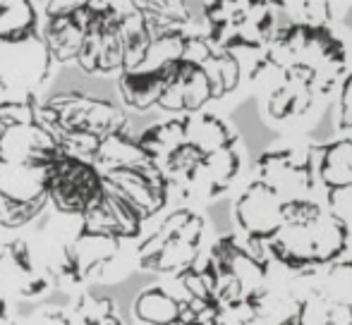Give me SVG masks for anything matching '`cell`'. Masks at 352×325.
Listing matches in <instances>:
<instances>
[{
	"label": "cell",
	"mask_w": 352,
	"mask_h": 325,
	"mask_svg": "<svg viewBox=\"0 0 352 325\" xmlns=\"http://www.w3.org/2000/svg\"><path fill=\"white\" fill-rule=\"evenodd\" d=\"M53 56L43 34L0 38V86L10 98L36 96L53 67Z\"/></svg>",
	"instance_id": "obj_1"
},
{
	"label": "cell",
	"mask_w": 352,
	"mask_h": 325,
	"mask_svg": "<svg viewBox=\"0 0 352 325\" xmlns=\"http://www.w3.org/2000/svg\"><path fill=\"white\" fill-rule=\"evenodd\" d=\"M103 199V175L96 162L63 151L48 167V201L63 215L82 218Z\"/></svg>",
	"instance_id": "obj_2"
},
{
	"label": "cell",
	"mask_w": 352,
	"mask_h": 325,
	"mask_svg": "<svg viewBox=\"0 0 352 325\" xmlns=\"http://www.w3.org/2000/svg\"><path fill=\"white\" fill-rule=\"evenodd\" d=\"M46 106L56 112V125L51 134L60 130H84L96 136H108L127 130V115L120 106L106 98H91L79 91H63L46 101Z\"/></svg>",
	"instance_id": "obj_3"
},
{
	"label": "cell",
	"mask_w": 352,
	"mask_h": 325,
	"mask_svg": "<svg viewBox=\"0 0 352 325\" xmlns=\"http://www.w3.org/2000/svg\"><path fill=\"white\" fill-rule=\"evenodd\" d=\"M237 225L252 237H274L285 223V201L264 182H254L235 204Z\"/></svg>",
	"instance_id": "obj_4"
},
{
	"label": "cell",
	"mask_w": 352,
	"mask_h": 325,
	"mask_svg": "<svg viewBox=\"0 0 352 325\" xmlns=\"http://www.w3.org/2000/svg\"><path fill=\"white\" fill-rule=\"evenodd\" d=\"M120 251V237L116 234H98L89 230H79V234L70 244H65V261L72 273L82 282L94 270L108 265Z\"/></svg>",
	"instance_id": "obj_5"
},
{
	"label": "cell",
	"mask_w": 352,
	"mask_h": 325,
	"mask_svg": "<svg viewBox=\"0 0 352 325\" xmlns=\"http://www.w3.org/2000/svg\"><path fill=\"white\" fill-rule=\"evenodd\" d=\"M48 167L51 165L0 160V196L22 204L48 199Z\"/></svg>",
	"instance_id": "obj_6"
},
{
	"label": "cell",
	"mask_w": 352,
	"mask_h": 325,
	"mask_svg": "<svg viewBox=\"0 0 352 325\" xmlns=\"http://www.w3.org/2000/svg\"><path fill=\"white\" fill-rule=\"evenodd\" d=\"M140 146L146 151V156L153 162L163 165L170 154H175L180 146L187 144V132H185V117H173V120L158 122L151 125L137 136Z\"/></svg>",
	"instance_id": "obj_7"
},
{
	"label": "cell",
	"mask_w": 352,
	"mask_h": 325,
	"mask_svg": "<svg viewBox=\"0 0 352 325\" xmlns=\"http://www.w3.org/2000/svg\"><path fill=\"white\" fill-rule=\"evenodd\" d=\"M311 244H314V258L316 263H331L336 261L348 246L350 230L343 225V220L336 218L331 210H321L309 223Z\"/></svg>",
	"instance_id": "obj_8"
},
{
	"label": "cell",
	"mask_w": 352,
	"mask_h": 325,
	"mask_svg": "<svg viewBox=\"0 0 352 325\" xmlns=\"http://www.w3.org/2000/svg\"><path fill=\"white\" fill-rule=\"evenodd\" d=\"M87 29L72 17V14H63V17H48L46 29H43V38H46L51 56L56 62H70L77 60L79 51H82Z\"/></svg>",
	"instance_id": "obj_9"
},
{
	"label": "cell",
	"mask_w": 352,
	"mask_h": 325,
	"mask_svg": "<svg viewBox=\"0 0 352 325\" xmlns=\"http://www.w3.org/2000/svg\"><path fill=\"white\" fill-rule=\"evenodd\" d=\"M146 160L151 158H148L146 151L140 146V141L127 134V130L103 136L101 149H98L96 158H94V162H96V167L101 172L118 170V167H137L144 165Z\"/></svg>",
	"instance_id": "obj_10"
},
{
	"label": "cell",
	"mask_w": 352,
	"mask_h": 325,
	"mask_svg": "<svg viewBox=\"0 0 352 325\" xmlns=\"http://www.w3.org/2000/svg\"><path fill=\"white\" fill-rule=\"evenodd\" d=\"M118 88H120V96L127 108L148 110V108L158 106V98H161L163 88H166V80L161 75H151V72L130 70L120 72Z\"/></svg>",
	"instance_id": "obj_11"
},
{
	"label": "cell",
	"mask_w": 352,
	"mask_h": 325,
	"mask_svg": "<svg viewBox=\"0 0 352 325\" xmlns=\"http://www.w3.org/2000/svg\"><path fill=\"white\" fill-rule=\"evenodd\" d=\"M185 132L187 144L199 149L204 156L226 149V146H232L230 130L216 115H209V112H190L185 117Z\"/></svg>",
	"instance_id": "obj_12"
},
{
	"label": "cell",
	"mask_w": 352,
	"mask_h": 325,
	"mask_svg": "<svg viewBox=\"0 0 352 325\" xmlns=\"http://www.w3.org/2000/svg\"><path fill=\"white\" fill-rule=\"evenodd\" d=\"M132 311L144 325H173L180 321L182 302L163 287H148L135 299Z\"/></svg>",
	"instance_id": "obj_13"
},
{
	"label": "cell",
	"mask_w": 352,
	"mask_h": 325,
	"mask_svg": "<svg viewBox=\"0 0 352 325\" xmlns=\"http://www.w3.org/2000/svg\"><path fill=\"white\" fill-rule=\"evenodd\" d=\"M319 180L329 189L352 184V139H340L336 144L326 146Z\"/></svg>",
	"instance_id": "obj_14"
},
{
	"label": "cell",
	"mask_w": 352,
	"mask_h": 325,
	"mask_svg": "<svg viewBox=\"0 0 352 325\" xmlns=\"http://www.w3.org/2000/svg\"><path fill=\"white\" fill-rule=\"evenodd\" d=\"M38 14L32 0H0V38L36 32Z\"/></svg>",
	"instance_id": "obj_15"
},
{
	"label": "cell",
	"mask_w": 352,
	"mask_h": 325,
	"mask_svg": "<svg viewBox=\"0 0 352 325\" xmlns=\"http://www.w3.org/2000/svg\"><path fill=\"white\" fill-rule=\"evenodd\" d=\"M201 70L206 72L213 88V98H223L226 93H232L242 80V65L230 51H221L206 62Z\"/></svg>",
	"instance_id": "obj_16"
},
{
	"label": "cell",
	"mask_w": 352,
	"mask_h": 325,
	"mask_svg": "<svg viewBox=\"0 0 352 325\" xmlns=\"http://www.w3.org/2000/svg\"><path fill=\"white\" fill-rule=\"evenodd\" d=\"M177 77L182 80V88H185V110L190 112H201V108L213 98L211 82L206 77V72L201 67H195L190 62H182Z\"/></svg>",
	"instance_id": "obj_17"
},
{
	"label": "cell",
	"mask_w": 352,
	"mask_h": 325,
	"mask_svg": "<svg viewBox=\"0 0 352 325\" xmlns=\"http://www.w3.org/2000/svg\"><path fill=\"white\" fill-rule=\"evenodd\" d=\"M319 292L329 302L352 306V261L329 265L319 278Z\"/></svg>",
	"instance_id": "obj_18"
},
{
	"label": "cell",
	"mask_w": 352,
	"mask_h": 325,
	"mask_svg": "<svg viewBox=\"0 0 352 325\" xmlns=\"http://www.w3.org/2000/svg\"><path fill=\"white\" fill-rule=\"evenodd\" d=\"M197 258H199V246L175 237L166 244V249L156 256V261L148 268L161 270V273H182V270L192 268L197 263Z\"/></svg>",
	"instance_id": "obj_19"
},
{
	"label": "cell",
	"mask_w": 352,
	"mask_h": 325,
	"mask_svg": "<svg viewBox=\"0 0 352 325\" xmlns=\"http://www.w3.org/2000/svg\"><path fill=\"white\" fill-rule=\"evenodd\" d=\"M46 204H51V201L41 199V201H34V204H22V201H12L0 196V228H8V230L24 228L34 218H38V213L46 208Z\"/></svg>",
	"instance_id": "obj_20"
},
{
	"label": "cell",
	"mask_w": 352,
	"mask_h": 325,
	"mask_svg": "<svg viewBox=\"0 0 352 325\" xmlns=\"http://www.w3.org/2000/svg\"><path fill=\"white\" fill-rule=\"evenodd\" d=\"M56 139L67 156L91 160V162L96 158L98 149H101V141H103L101 136L91 134V132H84V130H60V132H56Z\"/></svg>",
	"instance_id": "obj_21"
},
{
	"label": "cell",
	"mask_w": 352,
	"mask_h": 325,
	"mask_svg": "<svg viewBox=\"0 0 352 325\" xmlns=\"http://www.w3.org/2000/svg\"><path fill=\"white\" fill-rule=\"evenodd\" d=\"M74 318H77V325H98L106 318L116 316V304L108 297H94V294H84V297L77 299L72 309Z\"/></svg>",
	"instance_id": "obj_22"
},
{
	"label": "cell",
	"mask_w": 352,
	"mask_h": 325,
	"mask_svg": "<svg viewBox=\"0 0 352 325\" xmlns=\"http://www.w3.org/2000/svg\"><path fill=\"white\" fill-rule=\"evenodd\" d=\"M38 117L36 96L29 98H5L0 103V130L12 125H32Z\"/></svg>",
	"instance_id": "obj_23"
},
{
	"label": "cell",
	"mask_w": 352,
	"mask_h": 325,
	"mask_svg": "<svg viewBox=\"0 0 352 325\" xmlns=\"http://www.w3.org/2000/svg\"><path fill=\"white\" fill-rule=\"evenodd\" d=\"M101 43H103V14H96L94 24L87 29L82 51L77 56V65L87 75H98V58H101Z\"/></svg>",
	"instance_id": "obj_24"
},
{
	"label": "cell",
	"mask_w": 352,
	"mask_h": 325,
	"mask_svg": "<svg viewBox=\"0 0 352 325\" xmlns=\"http://www.w3.org/2000/svg\"><path fill=\"white\" fill-rule=\"evenodd\" d=\"M331 309H333V302H329L321 292L309 294V297L300 304L297 325H329Z\"/></svg>",
	"instance_id": "obj_25"
},
{
	"label": "cell",
	"mask_w": 352,
	"mask_h": 325,
	"mask_svg": "<svg viewBox=\"0 0 352 325\" xmlns=\"http://www.w3.org/2000/svg\"><path fill=\"white\" fill-rule=\"evenodd\" d=\"M331 12H333L331 0H302L297 22L309 29H326V24L331 22Z\"/></svg>",
	"instance_id": "obj_26"
},
{
	"label": "cell",
	"mask_w": 352,
	"mask_h": 325,
	"mask_svg": "<svg viewBox=\"0 0 352 325\" xmlns=\"http://www.w3.org/2000/svg\"><path fill=\"white\" fill-rule=\"evenodd\" d=\"M216 56L209 36H187L185 38V51H182V62H190L195 67H204L211 58Z\"/></svg>",
	"instance_id": "obj_27"
},
{
	"label": "cell",
	"mask_w": 352,
	"mask_h": 325,
	"mask_svg": "<svg viewBox=\"0 0 352 325\" xmlns=\"http://www.w3.org/2000/svg\"><path fill=\"white\" fill-rule=\"evenodd\" d=\"M329 210L338 220H343L345 228L352 230V184L329 189Z\"/></svg>",
	"instance_id": "obj_28"
},
{
	"label": "cell",
	"mask_w": 352,
	"mask_h": 325,
	"mask_svg": "<svg viewBox=\"0 0 352 325\" xmlns=\"http://www.w3.org/2000/svg\"><path fill=\"white\" fill-rule=\"evenodd\" d=\"M158 108L166 112H187L185 110V88H182L180 77H175L173 82L166 84L161 98H158Z\"/></svg>",
	"instance_id": "obj_29"
},
{
	"label": "cell",
	"mask_w": 352,
	"mask_h": 325,
	"mask_svg": "<svg viewBox=\"0 0 352 325\" xmlns=\"http://www.w3.org/2000/svg\"><path fill=\"white\" fill-rule=\"evenodd\" d=\"M269 115L276 120H285L287 115H292V91L287 88V84L278 91L269 93Z\"/></svg>",
	"instance_id": "obj_30"
},
{
	"label": "cell",
	"mask_w": 352,
	"mask_h": 325,
	"mask_svg": "<svg viewBox=\"0 0 352 325\" xmlns=\"http://www.w3.org/2000/svg\"><path fill=\"white\" fill-rule=\"evenodd\" d=\"M91 0H46V17H63L74 14L77 10L87 8Z\"/></svg>",
	"instance_id": "obj_31"
},
{
	"label": "cell",
	"mask_w": 352,
	"mask_h": 325,
	"mask_svg": "<svg viewBox=\"0 0 352 325\" xmlns=\"http://www.w3.org/2000/svg\"><path fill=\"white\" fill-rule=\"evenodd\" d=\"M201 234H204V218L201 215H190V220H187L185 225H182V230L177 232V237L182 239V242H190V244H197L199 246L201 242Z\"/></svg>",
	"instance_id": "obj_32"
},
{
	"label": "cell",
	"mask_w": 352,
	"mask_h": 325,
	"mask_svg": "<svg viewBox=\"0 0 352 325\" xmlns=\"http://www.w3.org/2000/svg\"><path fill=\"white\" fill-rule=\"evenodd\" d=\"M340 127L343 130L352 127V75L343 82V88H340Z\"/></svg>",
	"instance_id": "obj_33"
},
{
	"label": "cell",
	"mask_w": 352,
	"mask_h": 325,
	"mask_svg": "<svg viewBox=\"0 0 352 325\" xmlns=\"http://www.w3.org/2000/svg\"><path fill=\"white\" fill-rule=\"evenodd\" d=\"M5 313V299H3V294H0V316Z\"/></svg>",
	"instance_id": "obj_34"
},
{
	"label": "cell",
	"mask_w": 352,
	"mask_h": 325,
	"mask_svg": "<svg viewBox=\"0 0 352 325\" xmlns=\"http://www.w3.org/2000/svg\"><path fill=\"white\" fill-rule=\"evenodd\" d=\"M269 3H274V5H280V3H283V0H269Z\"/></svg>",
	"instance_id": "obj_35"
},
{
	"label": "cell",
	"mask_w": 352,
	"mask_h": 325,
	"mask_svg": "<svg viewBox=\"0 0 352 325\" xmlns=\"http://www.w3.org/2000/svg\"><path fill=\"white\" fill-rule=\"evenodd\" d=\"M329 325H336V323H329Z\"/></svg>",
	"instance_id": "obj_36"
}]
</instances>
